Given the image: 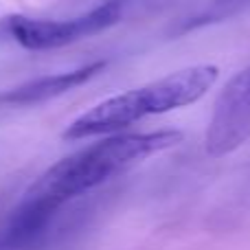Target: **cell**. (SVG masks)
I'll return each mask as SVG.
<instances>
[{
    "label": "cell",
    "mask_w": 250,
    "mask_h": 250,
    "mask_svg": "<svg viewBox=\"0 0 250 250\" xmlns=\"http://www.w3.org/2000/svg\"><path fill=\"white\" fill-rule=\"evenodd\" d=\"M182 132L158 129L138 134H108L104 141L92 143L83 149L62 158L48 167L26 191L24 200L57 211L62 204L101 187L110 178H117L143 160L176 147Z\"/></svg>",
    "instance_id": "6da1fadb"
},
{
    "label": "cell",
    "mask_w": 250,
    "mask_h": 250,
    "mask_svg": "<svg viewBox=\"0 0 250 250\" xmlns=\"http://www.w3.org/2000/svg\"><path fill=\"white\" fill-rule=\"evenodd\" d=\"M217 77H220V68L213 64L187 66L182 70L169 73L167 77H160L151 83L92 105L88 112H83L64 129L62 138L82 141L90 136L117 134L147 117L187 108L202 99L215 86Z\"/></svg>",
    "instance_id": "7a4b0ae2"
},
{
    "label": "cell",
    "mask_w": 250,
    "mask_h": 250,
    "mask_svg": "<svg viewBox=\"0 0 250 250\" xmlns=\"http://www.w3.org/2000/svg\"><path fill=\"white\" fill-rule=\"evenodd\" d=\"M125 4H127L125 0H105L90 11L66 20L9 16L4 18L2 26L13 42H18L26 51H53V48H64L75 42H82L90 35L114 26L123 18Z\"/></svg>",
    "instance_id": "3957f363"
},
{
    "label": "cell",
    "mask_w": 250,
    "mask_h": 250,
    "mask_svg": "<svg viewBox=\"0 0 250 250\" xmlns=\"http://www.w3.org/2000/svg\"><path fill=\"white\" fill-rule=\"evenodd\" d=\"M250 138V66L224 83L208 121L204 147L211 158L233 154Z\"/></svg>",
    "instance_id": "277c9868"
},
{
    "label": "cell",
    "mask_w": 250,
    "mask_h": 250,
    "mask_svg": "<svg viewBox=\"0 0 250 250\" xmlns=\"http://www.w3.org/2000/svg\"><path fill=\"white\" fill-rule=\"evenodd\" d=\"M105 66V62H92L82 68L68 70V73H57L48 75V77H40L33 82H26L22 86L13 88V90L4 92L0 97V104L4 105H35L51 101L55 97H62L66 92L75 90V88L83 86L86 82H90L95 75H99V70Z\"/></svg>",
    "instance_id": "5b68a950"
}]
</instances>
